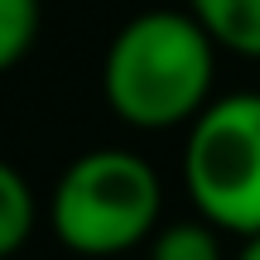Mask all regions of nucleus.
<instances>
[{
	"instance_id": "nucleus-1",
	"label": "nucleus",
	"mask_w": 260,
	"mask_h": 260,
	"mask_svg": "<svg viewBox=\"0 0 260 260\" xmlns=\"http://www.w3.org/2000/svg\"><path fill=\"white\" fill-rule=\"evenodd\" d=\"M217 44L193 10H145L106 48V106L135 130L188 125L212 96Z\"/></svg>"
},
{
	"instance_id": "nucleus-2",
	"label": "nucleus",
	"mask_w": 260,
	"mask_h": 260,
	"mask_svg": "<svg viewBox=\"0 0 260 260\" xmlns=\"http://www.w3.org/2000/svg\"><path fill=\"white\" fill-rule=\"evenodd\" d=\"M159 174L130 149H87L53 188V232L77 255H121L159 226Z\"/></svg>"
},
{
	"instance_id": "nucleus-3",
	"label": "nucleus",
	"mask_w": 260,
	"mask_h": 260,
	"mask_svg": "<svg viewBox=\"0 0 260 260\" xmlns=\"http://www.w3.org/2000/svg\"><path fill=\"white\" fill-rule=\"evenodd\" d=\"M183 188L217 232H260V92L207 102L188 121Z\"/></svg>"
},
{
	"instance_id": "nucleus-4",
	"label": "nucleus",
	"mask_w": 260,
	"mask_h": 260,
	"mask_svg": "<svg viewBox=\"0 0 260 260\" xmlns=\"http://www.w3.org/2000/svg\"><path fill=\"white\" fill-rule=\"evenodd\" d=\"M217 48L260 58V0H188Z\"/></svg>"
},
{
	"instance_id": "nucleus-5",
	"label": "nucleus",
	"mask_w": 260,
	"mask_h": 260,
	"mask_svg": "<svg viewBox=\"0 0 260 260\" xmlns=\"http://www.w3.org/2000/svg\"><path fill=\"white\" fill-rule=\"evenodd\" d=\"M34 217H39V207H34V193H29L24 174L0 159V260H10L29 241Z\"/></svg>"
},
{
	"instance_id": "nucleus-6",
	"label": "nucleus",
	"mask_w": 260,
	"mask_h": 260,
	"mask_svg": "<svg viewBox=\"0 0 260 260\" xmlns=\"http://www.w3.org/2000/svg\"><path fill=\"white\" fill-rule=\"evenodd\" d=\"M149 260H222L217 226L207 222H169L149 232Z\"/></svg>"
},
{
	"instance_id": "nucleus-7",
	"label": "nucleus",
	"mask_w": 260,
	"mask_h": 260,
	"mask_svg": "<svg viewBox=\"0 0 260 260\" xmlns=\"http://www.w3.org/2000/svg\"><path fill=\"white\" fill-rule=\"evenodd\" d=\"M34 34H39V0H0V73L34 48Z\"/></svg>"
},
{
	"instance_id": "nucleus-8",
	"label": "nucleus",
	"mask_w": 260,
	"mask_h": 260,
	"mask_svg": "<svg viewBox=\"0 0 260 260\" xmlns=\"http://www.w3.org/2000/svg\"><path fill=\"white\" fill-rule=\"evenodd\" d=\"M236 260H260V232H251L241 241V251H236Z\"/></svg>"
}]
</instances>
